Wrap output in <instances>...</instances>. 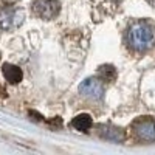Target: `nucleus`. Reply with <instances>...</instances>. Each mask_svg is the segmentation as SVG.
Segmentation results:
<instances>
[{"label":"nucleus","mask_w":155,"mask_h":155,"mask_svg":"<svg viewBox=\"0 0 155 155\" xmlns=\"http://www.w3.org/2000/svg\"><path fill=\"white\" fill-rule=\"evenodd\" d=\"M152 41H153V31L147 23L138 22L129 28L127 42L134 50H137V51L147 50L152 45Z\"/></svg>","instance_id":"f257e3e1"},{"label":"nucleus","mask_w":155,"mask_h":155,"mask_svg":"<svg viewBox=\"0 0 155 155\" xmlns=\"http://www.w3.org/2000/svg\"><path fill=\"white\" fill-rule=\"evenodd\" d=\"M23 22V12L22 9L17 8H6L0 11V30L9 31L17 28L19 25Z\"/></svg>","instance_id":"f03ea898"},{"label":"nucleus","mask_w":155,"mask_h":155,"mask_svg":"<svg viewBox=\"0 0 155 155\" xmlns=\"http://www.w3.org/2000/svg\"><path fill=\"white\" fill-rule=\"evenodd\" d=\"M33 8L39 17L50 20L59 12V0H34Z\"/></svg>","instance_id":"7ed1b4c3"},{"label":"nucleus","mask_w":155,"mask_h":155,"mask_svg":"<svg viewBox=\"0 0 155 155\" xmlns=\"http://www.w3.org/2000/svg\"><path fill=\"white\" fill-rule=\"evenodd\" d=\"M135 134L143 141H155V121L150 118H141L134 124Z\"/></svg>","instance_id":"20e7f679"},{"label":"nucleus","mask_w":155,"mask_h":155,"mask_svg":"<svg viewBox=\"0 0 155 155\" xmlns=\"http://www.w3.org/2000/svg\"><path fill=\"white\" fill-rule=\"evenodd\" d=\"M79 92L90 99H101L104 96V87L98 79H93V78H88L85 79L81 85H79Z\"/></svg>","instance_id":"39448f33"},{"label":"nucleus","mask_w":155,"mask_h":155,"mask_svg":"<svg viewBox=\"0 0 155 155\" xmlns=\"http://www.w3.org/2000/svg\"><path fill=\"white\" fill-rule=\"evenodd\" d=\"M99 135L106 140H110V141H123L124 140V130H121L120 127H115V126H99Z\"/></svg>","instance_id":"423d86ee"},{"label":"nucleus","mask_w":155,"mask_h":155,"mask_svg":"<svg viewBox=\"0 0 155 155\" xmlns=\"http://www.w3.org/2000/svg\"><path fill=\"white\" fill-rule=\"evenodd\" d=\"M2 71H3L5 79H6L9 84H17V82L22 81V78H23L22 70H20L17 65H12V64H5Z\"/></svg>","instance_id":"0eeeda50"},{"label":"nucleus","mask_w":155,"mask_h":155,"mask_svg":"<svg viewBox=\"0 0 155 155\" xmlns=\"http://www.w3.org/2000/svg\"><path fill=\"white\" fill-rule=\"evenodd\" d=\"M71 126L79 132H87L88 129L92 127V118H90V115H87V113H81V115H78L73 118Z\"/></svg>","instance_id":"6e6552de"},{"label":"nucleus","mask_w":155,"mask_h":155,"mask_svg":"<svg viewBox=\"0 0 155 155\" xmlns=\"http://www.w3.org/2000/svg\"><path fill=\"white\" fill-rule=\"evenodd\" d=\"M99 74H101L102 79H106V81L110 82V81H113L115 78H116V70L112 65H102L99 68Z\"/></svg>","instance_id":"1a4fd4ad"}]
</instances>
